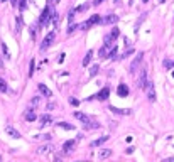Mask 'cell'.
<instances>
[{
  "label": "cell",
  "mask_w": 174,
  "mask_h": 162,
  "mask_svg": "<svg viewBox=\"0 0 174 162\" xmlns=\"http://www.w3.org/2000/svg\"><path fill=\"white\" fill-rule=\"evenodd\" d=\"M113 2H115V4H120V0H113Z\"/></svg>",
  "instance_id": "44"
},
{
  "label": "cell",
  "mask_w": 174,
  "mask_h": 162,
  "mask_svg": "<svg viewBox=\"0 0 174 162\" xmlns=\"http://www.w3.org/2000/svg\"><path fill=\"white\" fill-rule=\"evenodd\" d=\"M39 101H41V96H34V98H32V101H31V108H32V110L39 105Z\"/></svg>",
  "instance_id": "29"
},
{
  "label": "cell",
  "mask_w": 174,
  "mask_h": 162,
  "mask_svg": "<svg viewBox=\"0 0 174 162\" xmlns=\"http://www.w3.org/2000/svg\"><path fill=\"white\" fill-rule=\"evenodd\" d=\"M91 58H93V51H88L86 52V56H84V59H83V66H88L90 61H91Z\"/></svg>",
  "instance_id": "21"
},
{
  "label": "cell",
  "mask_w": 174,
  "mask_h": 162,
  "mask_svg": "<svg viewBox=\"0 0 174 162\" xmlns=\"http://www.w3.org/2000/svg\"><path fill=\"white\" fill-rule=\"evenodd\" d=\"M164 68H166V69H171V68H173V61H169V59H164Z\"/></svg>",
  "instance_id": "33"
},
{
  "label": "cell",
  "mask_w": 174,
  "mask_h": 162,
  "mask_svg": "<svg viewBox=\"0 0 174 162\" xmlns=\"http://www.w3.org/2000/svg\"><path fill=\"white\" fill-rule=\"evenodd\" d=\"M51 123H53V117H51V115H48V113H46V115L41 117V127L51 125Z\"/></svg>",
  "instance_id": "17"
},
{
  "label": "cell",
  "mask_w": 174,
  "mask_h": 162,
  "mask_svg": "<svg viewBox=\"0 0 174 162\" xmlns=\"http://www.w3.org/2000/svg\"><path fill=\"white\" fill-rule=\"evenodd\" d=\"M21 27H22V15H17V21H15V31H17V34L21 32Z\"/></svg>",
  "instance_id": "28"
},
{
  "label": "cell",
  "mask_w": 174,
  "mask_h": 162,
  "mask_svg": "<svg viewBox=\"0 0 174 162\" xmlns=\"http://www.w3.org/2000/svg\"><path fill=\"white\" fill-rule=\"evenodd\" d=\"M58 127H61V128H64V130H74V125H69V123H66V122H59Z\"/></svg>",
  "instance_id": "25"
},
{
  "label": "cell",
  "mask_w": 174,
  "mask_h": 162,
  "mask_svg": "<svg viewBox=\"0 0 174 162\" xmlns=\"http://www.w3.org/2000/svg\"><path fill=\"white\" fill-rule=\"evenodd\" d=\"M100 22H101V17L98 15V14H95V15H91L86 22H83V24H81L79 27H81V29L84 31V29H90L91 26H95V24H100Z\"/></svg>",
  "instance_id": "2"
},
{
  "label": "cell",
  "mask_w": 174,
  "mask_h": 162,
  "mask_svg": "<svg viewBox=\"0 0 174 162\" xmlns=\"http://www.w3.org/2000/svg\"><path fill=\"white\" fill-rule=\"evenodd\" d=\"M54 37H56V32L54 31H51L48 34V36L44 37V41H42V44H41V51H46L51 44H53V41H54Z\"/></svg>",
  "instance_id": "4"
},
{
  "label": "cell",
  "mask_w": 174,
  "mask_h": 162,
  "mask_svg": "<svg viewBox=\"0 0 174 162\" xmlns=\"http://www.w3.org/2000/svg\"><path fill=\"white\" fill-rule=\"evenodd\" d=\"M173 78H174V71H173Z\"/></svg>",
  "instance_id": "46"
},
{
  "label": "cell",
  "mask_w": 174,
  "mask_h": 162,
  "mask_svg": "<svg viewBox=\"0 0 174 162\" xmlns=\"http://www.w3.org/2000/svg\"><path fill=\"white\" fill-rule=\"evenodd\" d=\"M79 26H76V24H69V29H68V34H73L76 29H78Z\"/></svg>",
  "instance_id": "34"
},
{
  "label": "cell",
  "mask_w": 174,
  "mask_h": 162,
  "mask_svg": "<svg viewBox=\"0 0 174 162\" xmlns=\"http://www.w3.org/2000/svg\"><path fill=\"white\" fill-rule=\"evenodd\" d=\"M145 93H147V98L151 100V101H156V89H154V84L152 81H147V84H145Z\"/></svg>",
  "instance_id": "6"
},
{
  "label": "cell",
  "mask_w": 174,
  "mask_h": 162,
  "mask_svg": "<svg viewBox=\"0 0 174 162\" xmlns=\"http://www.w3.org/2000/svg\"><path fill=\"white\" fill-rule=\"evenodd\" d=\"M90 7H91V4H83V5L76 7L74 10H76V12H86V10H88V9H90Z\"/></svg>",
  "instance_id": "26"
},
{
  "label": "cell",
  "mask_w": 174,
  "mask_h": 162,
  "mask_svg": "<svg viewBox=\"0 0 174 162\" xmlns=\"http://www.w3.org/2000/svg\"><path fill=\"white\" fill-rule=\"evenodd\" d=\"M118 22V15L115 14H110V15H106L101 19V24H105V26H110V24H117Z\"/></svg>",
  "instance_id": "10"
},
{
  "label": "cell",
  "mask_w": 174,
  "mask_h": 162,
  "mask_svg": "<svg viewBox=\"0 0 174 162\" xmlns=\"http://www.w3.org/2000/svg\"><path fill=\"white\" fill-rule=\"evenodd\" d=\"M37 88H39V91H41V93L44 95L46 98H49V96H53V91H51V89H49V88H48V86H46L44 83H39V86H37Z\"/></svg>",
  "instance_id": "14"
},
{
  "label": "cell",
  "mask_w": 174,
  "mask_h": 162,
  "mask_svg": "<svg viewBox=\"0 0 174 162\" xmlns=\"http://www.w3.org/2000/svg\"><path fill=\"white\" fill-rule=\"evenodd\" d=\"M4 68V61H2V56H0V69Z\"/></svg>",
  "instance_id": "43"
},
{
  "label": "cell",
  "mask_w": 174,
  "mask_h": 162,
  "mask_svg": "<svg viewBox=\"0 0 174 162\" xmlns=\"http://www.w3.org/2000/svg\"><path fill=\"white\" fill-rule=\"evenodd\" d=\"M2 51H4V56H5L7 59L10 58V54H9V47H7V44H5V42H2Z\"/></svg>",
  "instance_id": "30"
},
{
  "label": "cell",
  "mask_w": 174,
  "mask_h": 162,
  "mask_svg": "<svg viewBox=\"0 0 174 162\" xmlns=\"http://www.w3.org/2000/svg\"><path fill=\"white\" fill-rule=\"evenodd\" d=\"M54 106H56V105H54V103H49V105H48V110H53Z\"/></svg>",
  "instance_id": "41"
},
{
  "label": "cell",
  "mask_w": 174,
  "mask_h": 162,
  "mask_svg": "<svg viewBox=\"0 0 174 162\" xmlns=\"http://www.w3.org/2000/svg\"><path fill=\"white\" fill-rule=\"evenodd\" d=\"M53 9L49 5H46L44 7V10L41 12V15H39V26H48L49 24V21L53 19Z\"/></svg>",
  "instance_id": "1"
},
{
  "label": "cell",
  "mask_w": 174,
  "mask_h": 162,
  "mask_svg": "<svg viewBox=\"0 0 174 162\" xmlns=\"http://www.w3.org/2000/svg\"><path fill=\"white\" fill-rule=\"evenodd\" d=\"M100 159H108V157H112V149H103V150H100Z\"/></svg>",
  "instance_id": "19"
},
{
  "label": "cell",
  "mask_w": 174,
  "mask_h": 162,
  "mask_svg": "<svg viewBox=\"0 0 174 162\" xmlns=\"http://www.w3.org/2000/svg\"><path fill=\"white\" fill-rule=\"evenodd\" d=\"M19 9H21V10H26L27 9V0H19Z\"/></svg>",
  "instance_id": "31"
},
{
  "label": "cell",
  "mask_w": 174,
  "mask_h": 162,
  "mask_svg": "<svg viewBox=\"0 0 174 162\" xmlns=\"http://www.w3.org/2000/svg\"><path fill=\"white\" fill-rule=\"evenodd\" d=\"M166 161H167V162H174V157H167Z\"/></svg>",
  "instance_id": "42"
},
{
  "label": "cell",
  "mask_w": 174,
  "mask_h": 162,
  "mask_svg": "<svg viewBox=\"0 0 174 162\" xmlns=\"http://www.w3.org/2000/svg\"><path fill=\"white\" fill-rule=\"evenodd\" d=\"M117 95H118V96H127V95H128V86L123 84V83H120L118 88H117Z\"/></svg>",
  "instance_id": "15"
},
{
  "label": "cell",
  "mask_w": 174,
  "mask_h": 162,
  "mask_svg": "<svg viewBox=\"0 0 174 162\" xmlns=\"http://www.w3.org/2000/svg\"><path fill=\"white\" fill-rule=\"evenodd\" d=\"M53 150V145H41L39 149H37V154H41V155H44V154H49V152Z\"/></svg>",
  "instance_id": "18"
},
{
  "label": "cell",
  "mask_w": 174,
  "mask_h": 162,
  "mask_svg": "<svg viewBox=\"0 0 174 162\" xmlns=\"http://www.w3.org/2000/svg\"><path fill=\"white\" fill-rule=\"evenodd\" d=\"M41 137V139H44V140H49V139H51V135H49V133H44V135H39Z\"/></svg>",
  "instance_id": "37"
},
{
  "label": "cell",
  "mask_w": 174,
  "mask_h": 162,
  "mask_svg": "<svg viewBox=\"0 0 174 162\" xmlns=\"http://www.w3.org/2000/svg\"><path fill=\"white\" fill-rule=\"evenodd\" d=\"M98 73H100V66H98V64H93L90 68V76L93 78V76H96Z\"/></svg>",
  "instance_id": "22"
},
{
  "label": "cell",
  "mask_w": 174,
  "mask_h": 162,
  "mask_svg": "<svg viewBox=\"0 0 174 162\" xmlns=\"http://www.w3.org/2000/svg\"><path fill=\"white\" fill-rule=\"evenodd\" d=\"M26 120L27 122H34V120H36V113L32 111V108H31V111H27V113H26Z\"/></svg>",
  "instance_id": "27"
},
{
  "label": "cell",
  "mask_w": 174,
  "mask_h": 162,
  "mask_svg": "<svg viewBox=\"0 0 174 162\" xmlns=\"http://www.w3.org/2000/svg\"><path fill=\"white\" fill-rule=\"evenodd\" d=\"M100 4H103V0H93V4H91V5H100Z\"/></svg>",
  "instance_id": "38"
},
{
  "label": "cell",
  "mask_w": 174,
  "mask_h": 162,
  "mask_svg": "<svg viewBox=\"0 0 174 162\" xmlns=\"http://www.w3.org/2000/svg\"><path fill=\"white\" fill-rule=\"evenodd\" d=\"M31 37H32V39L36 37V29H34V27H32V29H31Z\"/></svg>",
  "instance_id": "40"
},
{
  "label": "cell",
  "mask_w": 174,
  "mask_h": 162,
  "mask_svg": "<svg viewBox=\"0 0 174 162\" xmlns=\"http://www.w3.org/2000/svg\"><path fill=\"white\" fill-rule=\"evenodd\" d=\"M5 132L12 137V139H21V132L17 130V128H14L12 125H5Z\"/></svg>",
  "instance_id": "11"
},
{
  "label": "cell",
  "mask_w": 174,
  "mask_h": 162,
  "mask_svg": "<svg viewBox=\"0 0 174 162\" xmlns=\"http://www.w3.org/2000/svg\"><path fill=\"white\" fill-rule=\"evenodd\" d=\"M108 51H110V47H106L105 44H103V47H100V51H98V56H100V58H106V56H108Z\"/></svg>",
  "instance_id": "20"
},
{
  "label": "cell",
  "mask_w": 174,
  "mask_h": 162,
  "mask_svg": "<svg viewBox=\"0 0 174 162\" xmlns=\"http://www.w3.org/2000/svg\"><path fill=\"white\" fill-rule=\"evenodd\" d=\"M74 145H76V142H74V140H66V142H64V145H63V152L66 154V155L71 154L73 149H74Z\"/></svg>",
  "instance_id": "12"
},
{
  "label": "cell",
  "mask_w": 174,
  "mask_h": 162,
  "mask_svg": "<svg viewBox=\"0 0 174 162\" xmlns=\"http://www.w3.org/2000/svg\"><path fill=\"white\" fill-rule=\"evenodd\" d=\"M173 66H174V63H173Z\"/></svg>",
  "instance_id": "47"
},
{
  "label": "cell",
  "mask_w": 174,
  "mask_h": 162,
  "mask_svg": "<svg viewBox=\"0 0 174 162\" xmlns=\"http://www.w3.org/2000/svg\"><path fill=\"white\" fill-rule=\"evenodd\" d=\"M9 2L12 4V7H17V5H19V2H17V0H9Z\"/></svg>",
  "instance_id": "39"
},
{
  "label": "cell",
  "mask_w": 174,
  "mask_h": 162,
  "mask_svg": "<svg viewBox=\"0 0 174 162\" xmlns=\"http://www.w3.org/2000/svg\"><path fill=\"white\" fill-rule=\"evenodd\" d=\"M0 159H2V157H0Z\"/></svg>",
  "instance_id": "48"
},
{
  "label": "cell",
  "mask_w": 174,
  "mask_h": 162,
  "mask_svg": "<svg viewBox=\"0 0 174 162\" xmlns=\"http://www.w3.org/2000/svg\"><path fill=\"white\" fill-rule=\"evenodd\" d=\"M108 96H110V89H108V88H101L96 95H93V98H98L100 101H105Z\"/></svg>",
  "instance_id": "9"
},
{
  "label": "cell",
  "mask_w": 174,
  "mask_h": 162,
  "mask_svg": "<svg viewBox=\"0 0 174 162\" xmlns=\"http://www.w3.org/2000/svg\"><path fill=\"white\" fill-rule=\"evenodd\" d=\"M142 59H144V52H139V54H137V58L134 59V61H132V64H130V68H128V71H130V73H135V69L139 68V64L142 63Z\"/></svg>",
  "instance_id": "7"
},
{
  "label": "cell",
  "mask_w": 174,
  "mask_h": 162,
  "mask_svg": "<svg viewBox=\"0 0 174 162\" xmlns=\"http://www.w3.org/2000/svg\"><path fill=\"white\" fill-rule=\"evenodd\" d=\"M130 54H134V49H132V47H130V49H127V51L123 52V56H122V58H128Z\"/></svg>",
  "instance_id": "35"
},
{
  "label": "cell",
  "mask_w": 174,
  "mask_h": 162,
  "mask_svg": "<svg viewBox=\"0 0 174 162\" xmlns=\"http://www.w3.org/2000/svg\"><path fill=\"white\" fill-rule=\"evenodd\" d=\"M108 139H110L108 135L100 137V139H96V140H93V142H91V147H100V145H103V144H105V142L108 140Z\"/></svg>",
  "instance_id": "16"
},
{
  "label": "cell",
  "mask_w": 174,
  "mask_h": 162,
  "mask_svg": "<svg viewBox=\"0 0 174 162\" xmlns=\"http://www.w3.org/2000/svg\"><path fill=\"white\" fill-rule=\"evenodd\" d=\"M69 103L73 105V106H78V105H79V101H78L76 98H69Z\"/></svg>",
  "instance_id": "36"
},
{
  "label": "cell",
  "mask_w": 174,
  "mask_h": 162,
  "mask_svg": "<svg viewBox=\"0 0 174 162\" xmlns=\"http://www.w3.org/2000/svg\"><path fill=\"white\" fill-rule=\"evenodd\" d=\"M108 110H110L112 113H117V115H130V113H132L128 108H125V110H123V108H117V106H110Z\"/></svg>",
  "instance_id": "13"
},
{
  "label": "cell",
  "mask_w": 174,
  "mask_h": 162,
  "mask_svg": "<svg viewBox=\"0 0 174 162\" xmlns=\"http://www.w3.org/2000/svg\"><path fill=\"white\" fill-rule=\"evenodd\" d=\"M34 66H36V61L32 59L31 64H29V76H32V74H34Z\"/></svg>",
  "instance_id": "32"
},
{
  "label": "cell",
  "mask_w": 174,
  "mask_h": 162,
  "mask_svg": "<svg viewBox=\"0 0 174 162\" xmlns=\"http://www.w3.org/2000/svg\"><path fill=\"white\" fill-rule=\"evenodd\" d=\"M0 91L2 93H7L9 91V86H7V81L4 78H0Z\"/></svg>",
  "instance_id": "23"
},
{
  "label": "cell",
  "mask_w": 174,
  "mask_h": 162,
  "mask_svg": "<svg viewBox=\"0 0 174 162\" xmlns=\"http://www.w3.org/2000/svg\"><path fill=\"white\" fill-rule=\"evenodd\" d=\"M106 58L117 59V46H112V47H110V51H108V56H106Z\"/></svg>",
  "instance_id": "24"
},
{
  "label": "cell",
  "mask_w": 174,
  "mask_h": 162,
  "mask_svg": "<svg viewBox=\"0 0 174 162\" xmlns=\"http://www.w3.org/2000/svg\"><path fill=\"white\" fill-rule=\"evenodd\" d=\"M0 2H9V0H0Z\"/></svg>",
  "instance_id": "45"
},
{
  "label": "cell",
  "mask_w": 174,
  "mask_h": 162,
  "mask_svg": "<svg viewBox=\"0 0 174 162\" xmlns=\"http://www.w3.org/2000/svg\"><path fill=\"white\" fill-rule=\"evenodd\" d=\"M117 37H118V29H117V27H113L110 34H106V36H105V39H103V44H105L106 47H112V42L115 41Z\"/></svg>",
  "instance_id": "3"
},
{
  "label": "cell",
  "mask_w": 174,
  "mask_h": 162,
  "mask_svg": "<svg viewBox=\"0 0 174 162\" xmlns=\"http://www.w3.org/2000/svg\"><path fill=\"white\" fill-rule=\"evenodd\" d=\"M74 118H78V120L81 122V123H83L84 127H86V125H88V123L91 122L90 117L86 115V113H81V111H74Z\"/></svg>",
  "instance_id": "8"
},
{
  "label": "cell",
  "mask_w": 174,
  "mask_h": 162,
  "mask_svg": "<svg viewBox=\"0 0 174 162\" xmlns=\"http://www.w3.org/2000/svg\"><path fill=\"white\" fill-rule=\"evenodd\" d=\"M147 68H142L140 69V74H139V79H137V86L139 88H145V84H147Z\"/></svg>",
  "instance_id": "5"
}]
</instances>
